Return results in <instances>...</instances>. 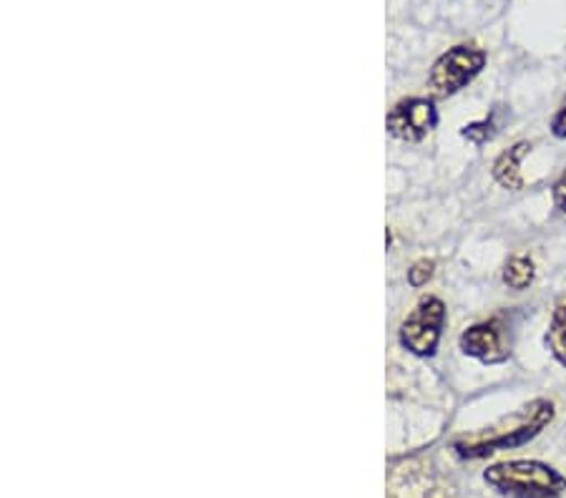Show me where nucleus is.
Returning a JSON list of instances; mask_svg holds the SVG:
<instances>
[{
  "mask_svg": "<svg viewBox=\"0 0 566 498\" xmlns=\"http://www.w3.org/2000/svg\"><path fill=\"white\" fill-rule=\"evenodd\" d=\"M554 403L546 398H534L526 405L511 411L504 418L486 425V428L463 433L453 441V451L459 458L476 460L489 458L499 451L526 446L528 441H534L546 425L554 421Z\"/></svg>",
  "mask_w": 566,
  "mask_h": 498,
  "instance_id": "nucleus-1",
  "label": "nucleus"
},
{
  "mask_svg": "<svg viewBox=\"0 0 566 498\" xmlns=\"http://www.w3.org/2000/svg\"><path fill=\"white\" fill-rule=\"evenodd\" d=\"M483 481L506 498H559L566 476L544 460H501L483 470Z\"/></svg>",
  "mask_w": 566,
  "mask_h": 498,
  "instance_id": "nucleus-2",
  "label": "nucleus"
},
{
  "mask_svg": "<svg viewBox=\"0 0 566 498\" xmlns=\"http://www.w3.org/2000/svg\"><path fill=\"white\" fill-rule=\"evenodd\" d=\"M486 51L473 43H459L436 59L428 74V86L436 96H453L479 78L486 68Z\"/></svg>",
  "mask_w": 566,
  "mask_h": 498,
  "instance_id": "nucleus-3",
  "label": "nucleus"
},
{
  "mask_svg": "<svg viewBox=\"0 0 566 498\" xmlns=\"http://www.w3.org/2000/svg\"><path fill=\"white\" fill-rule=\"evenodd\" d=\"M443 325L446 305L441 297H423V300L416 305V310L406 317L403 325H400V346L416 358H433L438 342H441Z\"/></svg>",
  "mask_w": 566,
  "mask_h": 498,
  "instance_id": "nucleus-4",
  "label": "nucleus"
},
{
  "mask_svg": "<svg viewBox=\"0 0 566 498\" xmlns=\"http://www.w3.org/2000/svg\"><path fill=\"white\" fill-rule=\"evenodd\" d=\"M388 498H453L423 458L396 460L388 470Z\"/></svg>",
  "mask_w": 566,
  "mask_h": 498,
  "instance_id": "nucleus-5",
  "label": "nucleus"
},
{
  "mask_svg": "<svg viewBox=\"0 0 566 498\" xmlns=\"http://www.w3.org/2000/svg\"><path fill=\"white\" fill-rule=\"evenodd\" d=\"M388 134L396 136L398 141L418 144L423 141L428 134H431L438 126V108L433 98L423 96H410L398 102L390 108L388 119Z\"/></svg>",
  "mask_w": 566,
  "mask_h": 498,
  "instance_id": "nucleus-6",
  "label": "nucleus"
},
{
  "mask_svg": "<svg viewBox=\"0 0 566 498\" xmlns=\"http://www.w3.org/2000/svg\"><path fill=\"white\" fill-rule=\"evenodd\" d=\"M459 348L463 356L481 360L483 365H499V362L509 360L511 350L506 342V328L499 317L483 320L465 328L459 338Z\"/></svg>",
  "mask_w": 566,
  "mask_h": 498,
  "instance_id": "nucleus-7",
  "label": "nucleus"
},
{
  "mask_svg": "<svg viewBox=\"0 0 566 498\" xmlns=\"http://www.w3.org/2000/svg\"><path fill=\"white\" fill-rule=\"evenodd\" d=\"M528 151H532V144L518 141L511 149L501 151L494 161V167H491V174H494L499 184L509 189V192H518V189H524L522 161Z\"/></svg>",
  "mask_w": 566,
  "mask_h": 498,
  "instance_id": "nucleus-8",
  "label": "nucleus"
},
{
  "mask_svg": "<svg viewBox=\"0 0 566 498\" xmlns=\"http://www.w3.org/2000/svg\"><path fill=\"white\" fill-rule=\"evenodd\" d=\"M534 277H536L534 259L526 257V255L511 257L504 265V272H501V279H504V285L509 289H516V293H522V289L532 287Z\"/></svg>",
  "mask_w": 566,
  "mask_h": 498,
  "instance_id": "nucleus-9",
  "label": "nucleus"
},
{
  "mask_svg": "<svg viewBox=\"0 0 566 498\" xmlns=\"http://www.w3.org/2000/svg\"><path fill=\"white\" fill-rule=\"evenodd\" d=\"M546 350L552 352L554 360L559 362L562 368H566V303L556 307L552 315V325L546 330Z\"/></svg>",
  "mask_w": 566,
  "mask_h": 498,
  "instance_id": "nucleus-10",
  "label": "nucleus"
},
{
  "mask_svg": "<svg viewBox=\"0 0 566 498\" xmlns=\"http://www.w3.org/2000/svg\"><path fill=\"white\" fill-rule=\"evenodd\" d=\"M499 112H491V116L481 121H473V124H465L461 129V136L465 141H471L473 147H486L489 141L496 139L499 134Z\"/></svg>",
  "mask_w": 566,
  "mask_h": 498,
  "instance_id": "nucleus-11",
  "label": "nucleus"
},
{
  "mask_svg": "<svg viewBox=\"0 0 566 498\" xmlns=\"http://www.w3.org/2000/svg\"><path fill=\"white\" fill-rule=\"evenodd\" d=\"M433 269H436V262L433 259H418L410 265L408 269V285L410 287H423L428 285V279L433 277Z\"/></svg>",
  "mask_w": 566,
  "mask_h": 498,
  "instance_id": "nucleus-12",
  "label": "nucleus"
},
{
  "mask_svg": "<svg viewBox=\"0 0 566 498\" xmlns=\"http://www.w3.org/2000/svg\"><path fill=\"white\" fill-rule=\"evenodd\" d=\"M552 197H554V206L559 212H564L566 214V171L564 174L556 179V184H554V189H552Z\"/></svg>",
  "mask_w": 566,
  "mask_h": 498,
  "instance_id": "nucleus-13",
  "label": "nucleus"
},
{
  "mask_svg": "<svg viewBox=\"0 0 566 498\" xmlns=\"http://www.w3.org/2000/svg\"><path fill=\"white\" fill-rule=\"evenodd\" d=\"M552 134L556 136V139H566V104H562L559 112L554 114V119H552Z\"/></svg>",
  "mask_w": 566,
  "mask_h": 498,
  "instance_id": "nucleus-14",
  "label": "nucleus"
}]
</instances>
